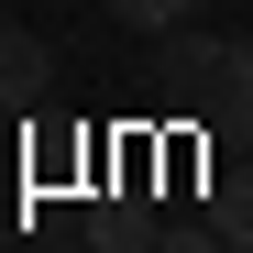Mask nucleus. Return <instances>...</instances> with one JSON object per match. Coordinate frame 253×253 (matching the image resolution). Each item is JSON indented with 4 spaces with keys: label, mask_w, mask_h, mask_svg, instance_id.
<instances>
[{
    "label": "nucleus",
    "mask_w": 253,
    "mask_h": 253,
    "mask_svg": "<svg viewBox=\"0 0 253 253\" xmlns=\"http://www.w3.org/2000/svg\"><path fill=\"white\" fill-rule=\"evenodd\" d=\"M44 33H22V22H0V99H44Z\"/></svg>",
    "instance_id": "2"
},
{
    "label": "nucleus",
    "mask_w": 253,
    "mask_h": 253,
    "mask_svg": "<svg viewBox=\"0 0 253 253\" xmlns=\"http://www.w3.org/2000/svg\"><path fill=\"white\" fill-rule=\"evenodd\" d=\"M220 231H231V253H253V165L220 176Z\"/></svg>",
    "instance_id": "5"
},
{
    "label": "nucleus",
    "mask_w": 253,
    "mask_h": 253,
    "mask_svg": "<svg viewBox=\"0 0 253 253\" xmlns=\"http://www.w3.org/2000/svg\"><path fill=\"white\" fill-rule=\"evenodd\" d=\"M154 253H231V231H220V220H209V231H165Z\"/></svg>",
    "instance_id": "6"
},
{
    "label": "nucleus",
    "mask_w": 253,
    "mask_h": 253,
    "mask_svg": "<svg viewBox=\"0 0 253 253\" xmlns=\"http://www.w3.org/2000/svg\"><path fill=\"white\" fill-rule=\"evenodd\" d=\"M110 22H132V33H176V22H198V0H110Z\"/></svg>",
    "instance_id": "3"
},
{
    "label": "nucleus",
    "mask_w": 253,
    "mask_h": 253,
    "mask_svg": "<svg viewBox=\"0 0 253 253\" xmlns=\"http://www.w3.org/2000/svg\"><path fill=\"white\" fill-rule=\"evenodd\" d=\"M220 132L253 154V44H242V66H231V88H220Z\"/></svg>",
    "instance_id": "4"
},
{
    "label": "nucleus",
    "mask_w": 253,
    "mask_h": 253,
    "mask_svg": "<svg viewBox=\"0 0 253 253\" xmlns=\"http://www.w3.org/2000/svg\"><path fill=\"white\" fill-rule=\"evenodd\" d=\"M165 88H176V99H209V110H220V88H231V66H242V44H231V33H165Z\"/></svg>",
    "instance_id": "1"
}]
</instances>
